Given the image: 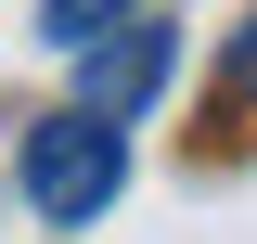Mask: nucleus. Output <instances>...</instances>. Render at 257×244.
Wrapping results in <instances>:
<instances>
[{"label":"nucleus","instance_id":"f257e3e1","mask_svg":"<svg viewBox=\"0 0 257 244\" xmlns=\"http://www.w3.org/2000/svg\"><path fill=\"white\" fill-rule=\"evenodd\" d=\"M116 180H128V129L90 116V103L39 116L26 154H13V193H26V218H52V231H90V218L116 206Z\"/></svg>","mask_w":257,"mask_h":244},{"label":"nucleus","instance_id":"f03ea898","mask_svg":"<svg viewBox=\"0 0 257 244\" xmlns=\"http://www.w3.org/2000/svg\"><path fill=\"white\" fill-rule=\"evenodd\" d=\"M167 64H180V26H167V13H128V26H103L90 39V116H142V103L167 90Z\"/></svg>","mask_w":257,"mask_h":244},{"label":"nucleus","instance_id":"7ed1b4c3","mask_svg":"<svg viewBox=\"0 0 257 244\" xmlns=\"http://www.w3.org/2000/svg\"><path fill=\"white\" fill-rule=\"evenodd\" d=\"M142 0H39V39H64V52H90L103 26H128Z\"/></svg>","mask_w":257,"mask_h":244},{"label":"nucleus","instance_id":"20e7f679","mask_svg":"<svg viewBox=\"0 0 257 244\" xmlns=\"http://www.w3.org/2000/svg\"><path fill=\"white\" fill-rule=\"evenodd\" d=\"M231 103H257V26L231 39Z\"/></svg>","mask_w":257,"mask_h":244}]
</instances>
